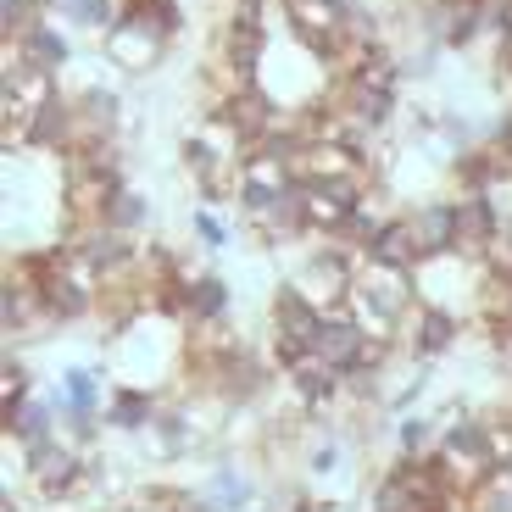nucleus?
Instances as JSON below:
<instances>
[{"mask_svg":"<svg viewBox=\"0 0 512 512\" xmlns=\"http://www.w3.org/2000/svg\"><path fill=\"white\" fill-rule=\"evenodd\" d=\"M357 273H362V251H351L346 240H334V245H312V251L301 256V268L290 273V284L307 290L323 312H340V307H351Z\"/></svg>","mask_w":512,"mask_h":512,"instance_id":"f03ea898","label":"nucleus"},{"mask_svg":"<svg viewBox=\"0 0 512 512\" xmlns=\"http://www.w3.org/2000/svg\"><path fill=\"white\" fill-rule=\"evenodd\" d=\"M28 396H39V390H34V373H28L23 362L6 351V368H0V407H17V401H28Z\"/></svg>","mask_w":512,"mask_h":512,"instance_id":"f3484780","label":"nucleus"},{"mask_svg":"<svg viewBox=\"0 0 512 512\" xmlns=\"http://www.w3.org/2000/svg\"><path fill=\"white\" fill-rule=\"evenodd\" d=\"M373 346H379V340H373L368 329H362V318L351 307H340V312H329V318H323V334H318V357L329 362L334 373H357L362 362L373 357Z\"/></svg>","mask_w":512,"mask_h":512,"instance_id":"423d86ee","label":"nucleus"},{"mask_svg":"<svg viewBox=\"0 0 512 512\" xmlns=\"http://www.w3.org/2000/svg\"><path fill=\"white\" fill-rule=\"evenodd\" d=\"M117 390V373L106 368H90V362H73V368L56 373V384L45 396L56 401V418H106V401Z\"/></svg>","mask_w":512,"mask_h":512,"instance_id":"20e7f679","label":"nucleus"},{"mask_svg":"<svg viewBox=\"0 0 512 512\" xmlns=\"http://www.w3.org/2000/svg\"><path fill=\"white\" fill-rule=\"evenodd\" d=\"M273 357H284V351H312L318 346V334H323V318L329 312L312 301L307 290H295L290 279L273 290Z\"/></svg>","mask_w":512,"mask_h":512,"instance_id":"7ed1b4c3","label":"nucleus"},{"mask_svg":"<svg viewBox=\"0 0 512 512\" xmlns=\"http://www.w3.org/2000/svg\"><path fill=\"white\" fill-rule=\"evenodd\" d=\"M412 223V240H418L423 262L435 256H457L462 251V212H457V195H429L407 212Z\"/></svg>","mask_w":512,"mask_h":512,"instance_id":"39448f33","label":"nucleus"},{"mask_svg":"<svg viewBox=\"0 0 512 512\" xmlns=\"http://www.w3.org/2000/svg\"><path fill=\"white\" fill-rule=\"evenodd\" d=\"M51 435H62V418H56L51 396H28V401H17V407H6V446L28 451Z\"/></svg>","mask_w":512,"mask_h":512,"instance_id":"9d476101","label":"nucleus"},{"mask_svg":"<svg viewBox=\"0 0 512 512\" xmlns=\"http://www.w3.org/2000/svg\"><path fill=\"white\" fill-rule=\"evenodd\" d=\"M190 229L201 234V245H206V251H223V245H229V223H223V218H212V212H190Z\"/></svg>","mask_w":512,"mask_h":512,"instance_id":"a211bd4d","label":"nucleus"},{"mask_svg":"<svg viewBox=\"0 0 512 512\" xmlns=\"http://www.w3.org/2000/svg\"><path fill=\"white\" fill-rule=\"evenodd\" d=\"M457 340H462V318L446 307H429V301H418V312H412L407 329H401V351H407L412 362H440Z\"/></svg>","mask_w":512,"mask_h":512,"instance_id":"0eeeda50","label":"nucleus"},{"mask_svg":"<svg viewBox=\"0 0 512 512\" xmlns=\"http://www.w3.org/2000/svg\"><path fill=\"white\" fill-rule=\"evenodd\" d=\"M368 262L418 273V268H423V251H418V240H412V223H407V218H390V223H384L379 240L368 245Z\"/></svg>","mask_w":512,"mask_h":512,"instance_id":"2eb2a0df","label":"nucleus"},{"mask_svg":"<svg viewBox=\"0 0 512 512\" xmlns=\"http://www.w3.org/2000/svg\"><path fill=\"white\" fill-rule=\"evenodd\" d=\"M162 407H167V401L156 396V390H140V384H117L112 401H106V429H112V435H145Z\"/></svg>","mask_w":512,"mask_h":512,"instance_id":"9b49d317","label":"nucleus"},{"mask_svg":"<svg viewBox=\"0 0 512 512\" xmlns=\"http://www.w3.org/2000/svg\"><path fill=\"white\" fill-rule=\"evenodd\" d=\"M351 312L362 318V329H368L373 340H401L407 318L418 312V273L384 268V262H368V256H362L357 290H351Z\"/></svg>","mask_w":512,"mask_h":512,"instance_id":"f257e3e1","label":"nucleus"},{"mask_svg":"<svg viewBox=\"0 0 512 512\" xmlns=\"http://www.w3.org/2000/svg\"><path fill=\"white\" fill-rule=\"evenodd\" d=\"M195 496H201L206 512H251V507H262V490H256V479L245 474L240 462H218V468L195 485Z\"/></svg>","mask_w":512,"mask_h":512,"instance_id":"1a4fd4ad","label":"nucleus"},{"mask_svg":"<svg viewBox=\"0 0 512 512\" xmlns=\"http://www.w3.org/2000/svg\"><path fill=\"white\" fill-rule=\"evenodd\" d=\"M112 512H162V507H156L151 496H134V501H123V507H112Z\"/></svg>","mask_w":512,"mask_h":512,"instance_id":"6ab92c4d","label":"nucleus"},{"mask_svg":"<svg viewBox=\"0 0 512 512\" xmlns=\"http://www.w3.org/2000/svg\"><path fill=\"white\" fill-rule=\"evenodd\" d=\"M229 307H234V295L218 273H201V279L184 284V323L190 329H218L229 318Z\"/></svg>","mask_w":512,"mask_h":512,"instance_id":"f8f14e48","label":"nucleus"},{"mask_svg":"<svg viewBox=\"0 0 512 512\" xmlns=\"http://www.w3.org/2000/svg\"><path fill=\"white\" fill-rule=\"evenodd\" d=\"M6 51H17V62L34 67V73H62L67 62H73V45H67V34L56 23H39L34 34H23L17 45H6Z\"/></svg>","mask_w":512,"mask_h":512,"instance_id":"ddd939ff","label":"nucleus"},{"mask_svg":"<svg viewBox=\"0 0 512 512\" xmlns=\"http://www.w3.org/2000/svg\"><path fill=\"white\" fill-rule=\"evenodd\" d=\"M167 45H173V39L145 28V23H134V17H117V23L106 28V62L123 67V73H151L167 56Z\"/></svg>","mask_w":512,"mask_h":512,"instance_id":"6e6552de","label":"nucleus"},{"mask_svg":"<svg viewBox=\"0 0 512 512\" xmlns=\"http://www.w3.org/2000/svg\"><path fill=\"white\" fill-rule=\"evenodd\" d=\"M440 435H446L440 412H401V418L390 423V446H396V457H435Z\"/></svg>","mask_w":512,"mask_h":512,"instance_id":"4468645a","label":"nucleus"},{"mask_svg":"<svg viewBox=\"0 0 512 512\" xmlns=\"http://www.w3.org/2000/svg\"><path fill=\"white\" fill-rule=\"evenodd\" d=\"M101 223H112V229L128 234V240H140V234L151 229V201H145L140 190H128V184H123V190L106 201V218Z\"/></svg>","mask_w":512,"mask_h":512,"instance_id":"dca6fc26","label":"nucleus"}]
</instances>
